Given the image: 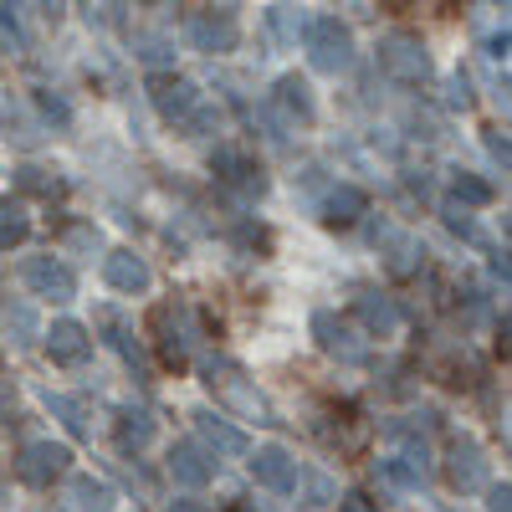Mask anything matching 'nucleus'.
I'll use <instances>...</instances> for the list:
<instances>
[{"label":"nucleus","mask_w":512,"mask_h":512,"mask_svg":"<svg viewBox=\"0 0 512 512\" xmlns=\"http://www.w3.org/2000/svg\"><path fill=\"white\" fill-rule=\"evenodd\" d=\"M354 318L364 323L369 338H395L400 333V303H395L390 292H379V287H364L354 297Z\"/></svg>","instance_id":"nucleus-15"},{"label":"nucleus","mask_w":512,"mask_h":512,"mask_svg":"<svg viewBox=\"0 0 512 512\" xmlns=\"http://www.w3.org/2000/svg\"><path fill=\"white\" fill-rule=\"evenodd\" d=\"M251 477H256V487H267V492H292L297 487V461H292L287 446L267 441V446L251 451Z\"/></svg>","instance_id":"nucleus-13"},{"label":"nucleus","mask_w":512,"mask_h":512,"mask_svg":"<svg viewBox=\"0 0 512 512\" xmlns=\"http://www.w3.org/2000/svg\"><path fill=\"white\" fill-rule=\"evenodd\" d=\"M338 512H379V502H369L364 492H344L338 497Z\"/></svg>","instance_id":"nucleus-35"},{"label":"nucleus","mask_w":512,"mask_h":512,"mask_svg":"<svg viewBox=\"0 0 512 512\" xmlns=\"http://www.w3.org/2000/svg\"><path fill=\"white\" fill-rule=\"evenodd\" d=\"M231 512H256V507L251 502H231Z\"/></svg>","instance_id":"nucleus-41"},{"label":"nucleus","mask_w":512,"mask_h":512,"mask_svg":"<svg viewBox=\"0 0 512 512\" xmlns=\"http://www.w3.org/2000/svg\"><path fill=\"white\" fill-rule=\"evenodd\" d=\"M0 139L16 144V149H36L41 139H47V128H41V118H31L21 103H6L0 108Z\"/></svg>","instance_id":"nucleus-21"},{"label":"nucleus","mask_w":512,"mask_h":512,"mask_svg":"<svg viewBox=\"0 0 512 512\" xmlns=\"http://www.w3.org/2000/svg\"><path fill=\"white\" fill-rule=\"evenodd\" d=\"M16 185L26 190V195H41V200H57L67 185L52 175V169H36V164H26V169H16Z\"/></svg>","instance_id":"nucleus-30"},{"label":"nucleus","mask_w":512,"mask_h":512,"mask_svg":"<svg viewBox=\"0 0 512 512\" xmlns=\"http://www.w3.org/2000/svg\"><path fill=\"white\" fill-rule=\"evenodd\" d=\"M200 379H205V390L216 395L231 415L256 420V425H272V405H267V395L256 390V379H246L241 364H231V359H221V354H210V359H200Z\"/></svg>","instance_id":"nucleus-1"},{"label":"nucleus","mask_w":512,"mask_h":512,"mask_svg":"<svg viewBox=\"0 0 512 512\" xmlns=\"http://www.w3.org/2000/svg\"><path fill=\"white\" fill-rule=\"evenodd\" d=\"M359 216H369V195L359 185H333L323 195V221L328 226H354Z\"/></svg>","instance_id":"nucleus-19"},{"label":"nucleus","mask_w":512,"mask_h":512,"mask_svg":"<svg viewBox=\"0 0 512 512\" xmlns=\"http://www.w3.org/2000/svg\"><path fill=\"white\" fill-rule=\"evenodd\" d=\"M169 477H175L180 487H205L210 477H216V456H210L200 441H175L169 446Z\"/></svg>","instance_id":"nucleus-16"},{"label":"nucleus","mask_w":512,"mask_h":512,"mask_svg":"<svg viewBox=\"0 0 512 512\" xmlns=\"http://www.w3.org/2000/svg\"><path fill=\"white\" fill-rule=\"evenodd\" d=\"M41 338H47V354L57 364H82V359L93 354V333L82 328V323H72V318L52 323V333H41Z\"/></svg>","instance_id":"nucleus-17"},{"label":"nucleus","mask_w":512,"mask_h":512,"mask_svg":"<svg viewBox=\"0 0 512 512\" xmlns=\"http://www.w3.org/2000/svg\"><path fill=\"white\" fill-rule=\"evenodd\" d=\"M487 149H492V154H497V159L507 164V139L497 134V128H487Z\"/></svg>","instance_id":"nucleus-39"},{"label":"nucleus","mask_w":512,"mask_h":512,"mask_svg":"<svg viewBox=\"0 0 512 512\" xmlns=\"http://www.w3.org/2000/svg\"><path fill=\"white\" fill-rule=\"evenodd\" d=\"M67 512H113V487L103 477H67Z\"/></svg>","instance_id":"nucleus-22"},{"label":"nucleus","mask_w":512,"mask_h":512,"mask_svg":"<svg viewBox=\"0 0 512 512\" xmlns=\"http://www.w3.org/2000/svg\"><path fill=\"white\" fill-rule=\"evenodd\" d=\"M134 47H139L144 62H164V57H169V41H164V36H134Z\"/></svg>","instance_id":"nucleus-34"},{"label":"nucleus","mask_w":512,"mask_h":512,"mask_svg":"<svg viewBox=\"0 0 512 512\" xmlns=\"http://www.w3.org/2000/svg\"><path fill=\"white\" fill-rule=\"evenodd\" d=\"M195 431L205 436V446H216V456H246V436L216 410H195Z\"/></svg>","instance_id":"nucleus-18"},{"label":"nucleus","mask_w":512,"mask_h":512,"mask_svg":"<svg viewBox=\"0 0 512 512\" xmlns=\"http://www.w3.org/2000/svg\"><path fill=\"white\" fill-rule=\"evenodd\" d=\"M210 175H216L226 190L246 195V200H262L267 195V169L256 164L241 144H221L216 154H210Z\"/></svg>","instance_id":"nucleus-6"},{"label":"nucleus","mask_w":512,"mask_h":512,"mask_svg":"<svg viewBox=\"0 0 512 512\" xmlns=\"http://www.w3.org/2000/svg\"><path fill=\"white\" fill-rule=\"evenodd\" d=\"M0 31L11 36V47H16V52L26 47V31H21V11H16V6H6V0H0Z\"/></svg>","instance_id":"nucleus-33"},{"label":"nucleus","mask_w":512,"mask_h":512,"mask_svg":"<svg viewBox=\"0 0 512 512\" xmlns=\"http://www.w3.org/2000/svg\"><path fill=\"white\" fill-rule=\"evenodd\" d=\"M236 41H241L236 6H200V11H190V47L195 52L221 57V52H236Z\"/></svg>","instance_id":"nucleus-5"},{"label":"nucleus","mask_w":512,"mask_h":512,"mask_svg":"<svg viewBox=\"0 0 512 512\" xmlns=\"http://www.w3.org/2000/svg\"><path fill=\"white\" fill-rule=\"evenodd\" d=\"M113 420H118V425H113L118 451H144V446L154 441V415H149L144 405H118Z\"/></svg>","instance_id":"nucleus-20"},{"label":"nucleus","mask_w":512,"mask_h":512,"mask_svg":"<svg viewBox=\"0 0 512 512\" xmlns=\"http://www.w3.org/2000/svg\"><path fill=\"white\" fill-rule=\"evenodd\" d=\"M11 405H16V395H11V384H6V379H0V425H6V420H11Z\"/></svg>","instance_id":"nucleus-38"},{"label":"nucleus","mask_w":512,"mask_h":512,"mask_svg":"<svg viewBox=\"0 0 512 512\" xmlns=\"http://www.w3.org/2000/svg\"><path fill=\"white\" fill-rule=\"evenodd\" d=\"M169 512H210V507H205V502H175Z\"/></svg>","instance_id":"nucleus-40"},{"label":"nucleus","mask_w":512,"mask_h":512,"mask_svg":"<svg viewBox=\"0 0 512 512\" xmlns=\"http://www.w3.org/2000/svg\"><path fill=\"white\" fill-rule=\"evenodd\" d=\"M507 502H512V487H507V482H497V487H487V512H512Z\"/></svg>","instance_id":"nucleus-36"},{"label":"nucleus","mask_w":512,"mask_h":512,"mask_svg":"<svg viewBox=\"0 0 512 512\" xmlns=\"http://www.w3.org/2000/svg\"><path fill=\"white\" fill-rule=\"evenodd\" d=\"M103 277H108V287L113 292H128V297H139V292H149V262L134 251V246H113L108 256H103Z\"/></svg>","instance_id":"nucleus-14"},{"label":"nucleus","mask_w":512,"mask_h":512,"mask_svg":"<svg viewBox=\"0 0 512 512\" xmlns=\"http://www.w3.org/2000/svg\"><path fill=\"white\" fill-rule=\"evenodd\" d=\"M67 466H72V451L62 441H26L16 451V477L26 487H52L67 477Z\"/></svg>","instance_id":"nucleus-9"},{"label":"nucleus","mask_w":512,"mask_h":512,"mask_svg":"<svg viewBox=\"0 0 512 512\" xmlns=\"http://www.w3.org/2000/svg\"><path fill=\"white\" fill-rule=\"evenodd\" d=\"M103 328L113 333V338H108V344H113V349H118V354H123L128 364H134V374H139V379H149V364H144V349H139V338H134V333H128V323H123L118 313H103Z\"/></svg>","instance_id":"nucleus-25"},{"label":"nucleus","mask_w":512,"mask_h":512,"mask_svg":"<svg viewBox=\"0 0 512 512\" xmlns=\"http://www.w3.org/2000/svg\"><path fill=\"white\" fill-rule=\"evenodd\" d=\"M21 282H26L36 297H52V303H72V292H77L67 262H62V256H52V251L26 256V262H21Z\"/></svg>","instance_id":"nucleus-11"},{"label":"nucleus","mask_w":512,"mask_h":512,"mask_svg":"<svg viewBox=\"0 0 512 512\" xmlns=\"http://www.w3.org/2000/svg\"><path fill=\"white\" fill-rule=\"evenodd\" d=\"M303 41H308V62H313L318 72L338 77V72L354 67V31L338 21V16H318Z\"/></svg>","instance_id":"nucleus-4"},{"label":"nucleus","mask_w":512,"mask_h":512,"mask_svg":"<svg viewBox=\"0 0 512 512\" xmlns=\"http://www.w3.org/2000/svg\"><path fill=\"white\" fill-rule=\"evenodd\" d=\"M6 338H11L16 349H31L36 338H41V323H36V313L26 303H11L6 308Z\"/></svg>","instance_id":"nucleus-27"},{"label":"nucleus","mask_w":512,"mask_h":512,"mask_svg":"<svg viewBox=\"0 0 512 512\" xmlns=\"http://www.w3.org/2000/svg\"><path fill=\"white\" fill-rule=\"evenodd\" d=\"M36 108H41V118L57 123V128H67V123H72V108H67L57 93H36ZM47 123H41V128H47Z\"/></svg>","instance_id":"nucleus-32"},{"label":"nucleus","mask_w":512,"mask_h":512,"mask_svg":"<svg viewBox=\"0 0 512 512\" xmlns=\"http://www.w3.org/2000/svg\"><path fill=\"white\" fill-rule=\"evenodd\" d=\"M323 420H328V425H318V431H323V441H328V446L354 451V446L364 441V425H359V415H354V410H328Z\"/></svg>","instance_id":"nucleus-24"},{"label":"nucleus","mask_w":512,"mask_h":512,"mask_svg":"<svg viewBox=\"0 0 512 512\" xmlns=\"http://www.w3.org/2000/svg\"><path fill=\"white\" fill-rule=\"evenodd\" d=\"M451 103H461V108H472V82H466L461 72H456V82H451Z\"/></svg>","instance_id":"nucleus-37"},{"label":"nucleus","mask_w":512,"mask_h":512,"mask_svg":"<svg viewBox=\"0 0 512 512\" xmlns=\"http://www.w3.org/2000/svg\"><path fill=\"white\" fill-rule=\"evenodd\" d=\"M149 338H154V349L164 359V369H185L195 359V344H200V323L190 313V303H159L149 313Z\"/></svg>","instance_id":"nucleus-2"},{"label":"nucleus","mask_w":512,"mask_h":512,"mask_svg":"<svg viewBox=\"0 0 512 512\" xmlns=\"http://www.w3.org/2000/svg\"><path fill=\"white\" fill-rule=\"evenodd\" d=\"M272 103L282 108V118H287V123H313V93H308V82L297 77V72L277 77V93H272Z\"/></svg>","instance_id":"nucleus-23"},{"label":"nucleus","mask_w":512,"mask_h":512,"mask_svg":"<svg viewBox=\"0 0 512 512\" xmlns=\"http://www.w3.org/2000/svg\"><path fill=\"white\" fill-rule=\"evenodd\" d=\"M313 338L328 359H344V364H364L369 359V344L354 333V323H344L338 313H313Z\"/></svg>","instance_id":"nucleus-12"},{"label":"nucleus","mask_w":512,"mask_h":512,"mask_svg":"<svg viewBox=\"0 0 512 512\" xmlns=\"http://www.w3.org/2000/svg\"><path fill=\"white\" fill-rule=\"evenodd\" d=\"M379 72L390 82H400V88H425V82H431V57H425L420 36H410V31L384 36L379 41Z\"/></svg>","instance_id":"nucleus-3"},{"label":"nucleus","mask_w":512,"mask_h":512,"mask_svg":"<svg viewBox=\"0 0 512 512\" xmlns=\"http://www.w3.org/2000/svg\"><path fill=\"white\" fill-rule=\"evenodd\" d=\"M31 236V210H26V200H0V246H21Z\"/></svg>","instance_id":"nucleus-26"},{"label":"nucleus","mask_w":512,"mask_h":512,"mask_svg":"<svg viewBox=\"0 0 512 512\" xmlns=\"http://www.w3.org/2000/svg\"><path fill=\"white\" fill-rule=\"evenodd\" d=\"M0 507H6V472H0Z\"/></svg>","instance_id":"nucleus-42"},{"label":"nucleus","mask_w":512,"mask_h":512,"mask_svg":"<svg viewBox=\"0 0 512 512\" xmlns=\"http://www.w3.org/2000/svg\"><path fill=\"white\" fill-rule=\"evenodd\" d=\"M369 241L379 246V256H384V267H390V277H415V272L425 267V246H420V236H410V231L395 226V221H374Z\"/></svg>","instance_id":"nucleus-10"},{"label":"nucleus","mask_w":512,"mask_h":512,"mask_svg":"<svg viewBox=\"0 0 512 512\" xmlns=\"http://www.w3.org/2000/svg\"><path fill=\"white\" fill-rule=\"evenodd\" d=\"M446 487L456 497L487 492V451L472 436H451V446H446Z\"/></svg>","instance_id":"nucleus-7"},{"label":"nucleus","mask_w":512,"mask_h":512,"mask_svg":"<svg viewBox=\"0 0 512 512\" xmlns=\"http://www.w3.org/2000/svg\"><path fill=\"white\" fill-rule=\"evenodd\" d=\"M62 251H77V256H93V251H103L98 226H88V221H67V226H62Z\"/></svg>","instance_id":"nucleus-31"},{"label":"nucleus","mask_w":512,"mask_h":512,"mask_svg":"<svg viewBox=\"0 0 512 512\" xmlns=\"http://www.w3.org/2000/svg\"><path fill=\"white\" fill-rule=\"evenodd\" d=\"M149 103L159 108V118H169V123H190L195 118V108L205 103V93L195 88L190 77H180V72H154L149 77Z\"/></svg>","instance_id":"nucleus-8"},{"label":"nucleus","mask_w":512,"mask_h":512,"mask_svg":"<svg viewBox=\"0 0 512 512\" xmlns=\"http://www.w3.org/2000/svg\"><path fill=\"white\" fill-rule=\"evenodd\" d=\"M451 195H456L461 210H466V205H487V200H492V185H487L482 175H472V169H451Z\"/></svg>","instance_id":"nucleus-28"},{"label":"nucleus","mask_w":512,"mask_h":512,"mask_svg":"<svg viewBox=\"0 0 512 512\" xmlns=\"http://www.w3.org/2000/svg\"><path fill=\"white\" fill-rule=\"evenodd\" d=\"M47 410L67 425L72 436H88V431H93V425H88V410H82V400H72V395H52V390H47Z\"/></svg>","instance_id":"nucleus-29"}]
</instances>
